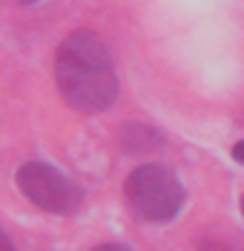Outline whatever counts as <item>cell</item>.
Masks as SVG:
<instances>
[{
  "label": "cell",
  "instance_id": "1",
  "mask_svg": "<svg viewBox=\"0 0 244 251\" xmlns=\"http://www.w3.org/2000/svg\"><path fill=\"white\" fill-rule=\"evenodd\" d=\"M55 81L68 107L94 115L118 97V74L105 39L79 29L61 42L55 52Z\"/></svg>",
  "mask_w": 244,
  "mask_h": 251
},
{
  "label": "cell",
  "instance_id": "2",
  "mask_svg": "<svg viewBox=\"0 0 244 251\" xmlns=\"http://www.w3.org/2000/svg\"><path fill=\"white\" fill-rule=\"evenodd\" d=\"M131 212L147 223H171L184 204V186L163 165H139L123 183Z\"/></svg>",
  "mask_w": 244,
  "mask_h": 251
},
{
  "label": "cell",
  "instance_id": "3",
  "mask_svg": "<svg viewBox=\"0 0 244 251\" xmlns=\"http://www.w3.org/2000/svg\"><path fill=\"white\" fill-rule=\"evenodd\" d=\"M16 186L31 204L53 215H74L82 207V188L47 162H24L16 173Z\"/></svg>",
  "mask_w": 244,
  "mask_h": 251
},
{
  "label": "cell",
  "instance_id": "4",
  "mask_svg": "<svg viewBox=\"0 0 244 251\" xmlns=\"http://www.w3.org/2000/svg\"><path fill=\"white\" fill-rule=\"evenodd\" d=\"M155 141H157V133L152 128H147V126H129L126 128V139H123V144L131 149V152H145V149H152L155 147Z\"/></svg>",
  "mask_w": 244,
  "mask_h": 251
},
{
  "label": "cell",
  "instance_id": "5",
  "mask_svg": "<svg viewBox=\"0 0 244 251\" xmlns=\"http://www.w3.org/2000/svg\"><path fill=\"white\" fill-rule=\"evenodd\" d=\"M200 249L202 251H234V246H228L223 238H202Z\"/></svg>",
  "mask_w": 244,
  "mask_h": 251
},
{
  "label": "cell",
  "instance_id": "6",
  "mask_svg": "<svg viewBox=\"0 0 244 251\" xmlns=\"http://www.w3.org/2000/svg\"><path fill=\"white\" fill-rule=\"evenodd\" d=\"M231 157H234V160L239 162V165H244V139L234 144V149H231Z\"/></svg>",
  "mask_w": 244,
  "mask_h": 251
},
{
  "label": "cell",
  "instance_id": "7",
  "mask_svg": "<svg viewBox=\"0 0 244 251\" xmlns=\"http://www.w3.org/2000/svg\"><path fill=\"white\" fill-rule=\"evenodd\" d=\"M92 251H131V249L123 246V243H102V246L92 249Z\"/></svg>",
  "mask_w": 244,
  "mask_h": 251
},
{
  "label": "cell",
  "instance_id": "8",
  "mask_svg": "<svg viewBox=\"0 0 244 251\" xmlns=\"http://www.w3.org/2000/svg\"><path fill=\"white\" fill-rule=\"evenodd\" d=\"M0 251H16L13 243H11V238H8L3 230H0Z\"/></svg>",
  "mask_w": 244,
  "mask_h": 251
},
{
  "label": "cell",
  "instance_id": "9",
  "mask_svg": "<svg viewBox=\"0 0 244 251\" xmlns=\"http://www.w3.org/2000/svg\"><path fill=\"white\" fill-rule=\"evenodd\" d=\"M13 3H19V5H34V3H39V0H13Z\"/></svg>",
  "mask_w": 244,
  "mask_h": 251
},
{
  "label": "cell",
  "instance_id": "10",
  "mask_svg": "<svg viewBox=\"0 0 244 251\" xmlns=\"http://www.w3.org/2000/svg\"><path fill=\"white\" fill-rule=\"evenodd\" d=\"M239 207H242V215H244V196H242V204H239Z\"/></svg>",
  "mask_w": 244,
  "mask_h": 251
}]
</instances>
